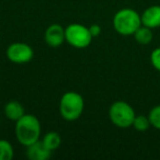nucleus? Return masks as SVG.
Returning a JSON list of instances; mask_svg holds the SVG:
<instances>
[{
  "label": "nucleus",
  "mask_w": 160,
  "mask_h": 160,
  "mask_svg": "<svg viewBox=\"0 0 160 160\" xmlns=\"http://www.w3.org/2000/svg\"><path fill=\"white\" fill-rule=\"evenodd\" d=\"M16 137L22 146H30L40 140L41 123L40 120L33 114L25 113L20 120L16 122Z\"/></svg>",
  "instance_id": "nucleus-1"
},
{
  "label": "nucleus",
  "mask_w": 160,
  "mask_h": 160,
  "mask_svg": "<svg viewBox=\"0 0 160 160\" xmlns=\"http://www.w3.org/2000/svg\"><path fill=\"white\" fill-rule=\"evenodd\" d=\"M113 28L118 34L124 36L133 35L136 30L142 25L140 14L131 8L118 10L113 17Z\"/></svg>",
  "instance_id": "nucleus-2"
},
{
  "label": "nucleus",
  "mask_w": 160,
  "mask_h": 160,
  "mask_svg": "<svg viewBox=\"0 0 160 160\" xmlns=\"http://www.w3.org/2000/svg\"><path fill=\"white\" fill-rule=\"evenodd\" d=\"M85 109L82 96L76 91H68L62 94L59 101V113L65 121L73 122L81 116Z\"/></svg>",
  "instance_id": "nucleus-3"
},
{
  "label": "nucleus",
  "mask_w": 160,
  "mask_h": 160,
  "mask_svg": "<svg viewBox=\"0 0 160 160\" xmlns=\"http://www.w3.org/2000/svg\"><path fill=\"white\" fill-rule=\"evenodd\" d=\"M135 116L136 113L133 107L122 100L113 102L109 109L110 121L118 128H128L133 126Z\"/></svg>",
  "instance_id": "nucleus-4"
},
{
  "label": "nucleus",
  "mask_w": 160,
  "mask_h": 160,
  "mask_svg": "<svg viewBox=\"0 0 160 160\" xmlns=\"http://www.w3.org/2000/svg\"><path fill=\"white\" fill-rule=\"evenodd\" d=\"M65 38L70 46L78 49L88 47L92 42V35L89 28L79 23H71L65 28Z\"/></svg>",
  "instance_id": "nucleus-5"
},
{
  "label": "nucleus",
  "mask_w": 160,
  "mask_h": 160,
  "mask_svg": "<svg viewBox=\"0 0 160 160\" xmlns=\"http://www.w3.org/2000/svg\"><path fill=\"white\" fill-rule=\"evenodd\" d=\"M7 58L13 64H27L34 57V51L29 44L22 42L12 43L8 46L6 52Z\"/></svg>",
  "instance_id": "nucleus-6"
},
{
  "label": "nucleus",
  "mask_w": 160,
  "mask_h": 160,
  "mask_svg": "<svg viewBox=\"0 0 160 160\" xmlns=\"http://www.w3.org/2000/svg\"><path fill=\"white\" fill-rule=\"evenodd\" d=\"M44 40L49 47L57 48V47L62 46L64 44V42H66L65 28H62V25L57 24V23L51 24L49 27H47L46 31H45Z\"/></svg>",
  "instance_id": "nucleus-7"
},
{
  "label": "nucleus",
  "mask_w": 160,
  "mask_h": 160,
  "mask_svg": "<svg viewBox=\"0 0 160 160\" xmlns=\"http://www.w3.org/2000/svg\"><path fill=\"white\" fill-rule=\"evenodd\" d=\"M142 24L150 29H157L160 28V6L153 5L146 8L142 14Z\"/></svg>",
  "instance_id": "nucleus-8"
},
{
  "label": "nucleus",
  "mask_w": 160,
  "mask_h": 160,
  "mask_svg": "<svg viewBox=\"0 0 160 160\" xmlns=\"http://www.w3.org/2000/svg\"><path fill=\"white\" fill-rule=\"evenodd\" d=\"M27 156L30 160H47L52 156V151L40 139L27 147Z\"/></svg>",
  "instance_id": "nucleus-9"
},
{
  "label": "nucleus",
  "mask_w": 160,
  "mask_h": 160,
  "mask_svg": "<svg viewBox=\"0 0 160 160\" xmlns=\"http://www.w3.org/2000/svg\"><path fill=\"white\" fill-rule=\"evenodd\" d=\"M25 114L24 107L19 101H9L5 105V115L10 121L17 122Z\"/></svg>",
  "instance_id": "nucleus-10"
},
{
  "label": "nucleus",
  "mask_w": 160,
  "mask_h": 160,
  "mask_svg": "<svg viewBox=\"0 0 160 160\" xmlns=\"http://www.w3.org/2000/svg\"><path fill=\"white\" fill-rule=\"evenodd\" d=\"M133 35L136 42L140 45H148L153 38L152 29L145 27V25H142V24L136 30V32Z\"/></svg>",
  "instance_id": "nucleus-11"
},
{
  "label": "nucleus",
  "mask_w": 160,
  "mask_h": 160,
  "mask_svg": "<svg viewBox=\"0 0 160 160\" xmlns=\"http://www.w3.org/2000/svg\"><path fill=\"white\" fill-rule=\"evenodd\" d=\"M43 144L47 147L51 151H54L62 144V137L57 132H48L43 136Z\"/></svg>",
  "instance_id": "nucleus-12"
},
{
  "label": "nucleus",
  "mask_w": 160,
  "mask_h": 160,
  "mask_svg": "<svg viewBox=\"0 0 160 160\" xmlns=\"http://www.w3.org/2000/svg\"><path fill=\"white\" fill-rule=\"evenodd\" d=\"M14 150L11 142L7 139H0V160H11Z\"/></svg>",
  "instance_id": "nucleus-13"
},
{
  "label": "nucleus",
  "mask_w": 160,
  "mask_h": 160,
  "mask_svg": "<svg viewBox=\"0 0 160 160\" xmlns=\"http://www.w3.org/2000/svg\"><path fill=\"white\" fill-rule=\"evenodd\" d=\"M151 126L148 115H136L133 122V127L138 132H145Z\"/></svg>",
  "instance_id": "nucleus-14"
},
{
  "label": "nucleus",
  "mask_w": 160,
  "mask_h": 160,
  "mask_svg": "<svg viewBox=\"0 0 160 160\" xmlns=\"http://www.w3.org/2000/svg\"><path fill=\"white\" fill-rule=\"evenodd\" d=\"M148 118H149V121H150L151 126L160 131V104L155 105V107L149 111Z\"/></svg>",
  "instance_id": "nucleus-15"
},
{
  "label": "nucleus",
  "mask_w": 160,
  "mask_h": 160,
  "mask_svg": "<svg viewBox=\"0 0 160 160\" xmlns=\"http://www.w3.org/2000/svg\"><path fill=\"white\" fill-rule=\"evenodd\" d=\"M150 62L152 67L160 72V47L155 48L150 54Z\"/></svg>",
  "instance_id": "nucleus-16"
},
{
  "label": "nucleus",
  "mask_w": 160,
  "mask_h": 160,
  "mask_svg": "<svg viewBox=\"0 0 160 160\" xmlns=\"http://www.w3.org/2000/svg\"><path fill=\"white\" fill-rule=\"evenodd\" d=\"M89 31L91 33L92 38H98L101 34V27L98 24H92L89 27Z\"/></svg>",
  "instance_id": "nucleus-17"
}]
</instances>
